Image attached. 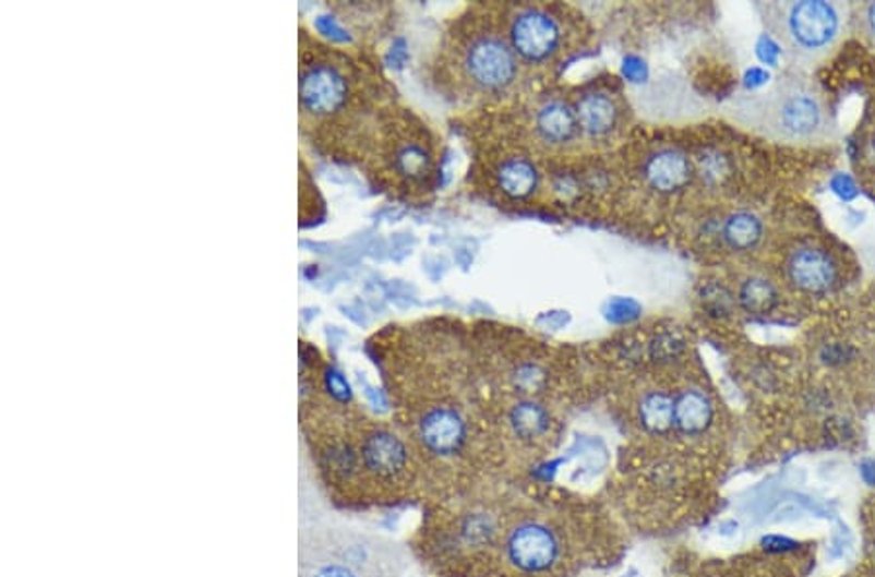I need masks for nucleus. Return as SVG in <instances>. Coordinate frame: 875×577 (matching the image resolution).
<instances>
[{"instance_id": "nucleus-14", "label": "nucleus", "mask_w": 875, "mask_h": 577, "mask_svg": "<svg viewBox=\"0 0 875 577\" xmlns=\"http://www.w3.org/2000/svg\"><path fill=\"white\" fill-rule=\"evenodd\" d=\"M499 185L510 199H527L536 193L539 171L526 158H510L499 169Z\"/></svg>"}, {"instance_id": "nucleus-8", "label": "nucleus", "mask_w": 875, "mask_h": 577, "mask_svg": "<svg viewBox=\"0 0 875 577\" xmlns=\"http://www.w3.org/2000/svg\"><path fill=\"white\" fill-rule=\"evenodd\" d=\"M788 278L805 293H825L837 285V265L823 249L798 248L788 257Z\"/></svg>"}, {"instance_id": "nucleus-24", "label": "nucleus", "mask_w": 875, "mask_h": 577, "mask_svg": "<svg viewBox=\"0 0 875 577\" xmlns=\"http://www.w3.org/2000/svg\"><path fill=\"white\" fill-rule=\"evenodd\" d=\"M623 72H625L626 79H631L633 82H640L644 76V62L640 59H635V57H628V59H625V64H623Z\"/></svg>"}, {"instance_id": "nucleus-6", "label": "nucleus", "mask_w": 875, "mask_h": 577, "mask_svg": "<svg viewBox=\"0 0 875 577\" xmlns=\"http://www.w3.org/2000/svg\"><path fill=\"white\" fill-rule=\"evenodd\" d=\"M415 440L430 457L446 459L456 455L465 444L467 428L456 409L446 405H432L415 420Z\"/></svg>"}, {"instance_id": "nucleus-10", "label": "nucleus", "mask_w": 875, "mask_h": 577, "mask_svg": "<svg viewBox=\"0 0 875 577\" xmlns=\"http://www.w3.org/2000/svg\"><path fill=\"white\" fill-rule=\"evenodd\" d=\"M673 418L679 434L687 437L705 434L715 420L712 400L700 389L695 387L685 389L679 393L678 397H673Z\"/></svg>"}, {"instance_id": "nucleus-2", "label": "nucleus", "mask_w": 875, "mask_h": 577, "mask_svg": "<svg viewBox=\"0 0 875 577\" xmlns=\"http://www.w3.org/2000/svg\"><path fill=\"white\" fill-rule=\"evenodd\" d=\"M735 119L778 143H827L837 129L819 88L795 74L780 76L770 88L738 104Z\"/></svg>"}, {"instance_id": "nucleus-16", "label": "nucleus", "mask_w": 875, "mask_h": 577, "mask_svg": "<svg viewBox=\"0 0 875 577\" xmlns=\"http://www.w3.org/2000/svg\"><path fill=\"white\" fill-rule=\"evenodd\" d=\"M722 238L733 251H750L763 238V223L755 214H730L722 226Z\"/></svg>"}, {"instance_id": "nucleus-3", "label": "nucleus", "mask_w": 875, "mask_h": 577, "mask_svg": "<svg viewBox=\"0 0 875 577\" xmlns=\"http://www.w3.org/2000/svg\"><path fill=\"white\" fill-rule=\"evenodd\" d=\"M760 20L790 61L817 64L837 49L847 34L852 10L842 2L792 0L760 2Z\"/></svg>"}, {"instance_id": "nucleus-21", "label": "nucleus", "mask_w": 875, "mask_h": 577, "mask_svg": "<svg viewBox=\"0 0 875 577\" xmlns=\"http://www.w3.org/2000/svg\"><path fill=\"white\" fill-rule=\"evenodd\" d=\"M854 16V24H856L860 34L866 37L870 44L875 45V2H866L856 10Z\"/></svg>"}, {"instance_id": "nucleus-4", "label": "nucleus", "mask_w": 875, "mask_h": 577, "mask_svg": "<svg viewBox=\"0 0 875 577\" xmlns=\"http://www.w3.org/2000/svg\"><path fill=\"white\" fill-rule=\"evenodd\" d=\"M465 69L482 89L508 88L518 74V55L499 37L482 36L467 47Z\"/></svg>"}, {"instance_id": "nucleus-9", "label": "nucleus", "mask_w": 875, "mask_h": 577, "mask_svg": "<svg viewBox=\"0 0 875 577\" xmlns=\"http://www.w3.org/2000/svg\"><path fill=\"white\" fill-rule=\"evenodd\" d=\"M693 166L683 152L673 148L654 152L644 164V179L660 193H673L688 185Z\"/></svg>"}, {"instance_id": "nucleus-19", "label": "nucleus", "mask_w": 875, "mask_h": 577, "mask_svg": "<svg viewBox=\"0 0 875 577\" xmlns=\"http://www.w3.org/2000/svg\"><path fill=\"white\" fill-rule=\"evenodd\" d=\"M640 315V308L635 300H626V298H615L608 303L606 310V317L611 323H628V321L636 320Z\"/></svg>"}, {"instance_id": "nucleus-17", "label": "nucleus", "mask_w": 875, "mask_h": 577, "mask_svg": "<svg viewBox=\"0 0 875 577\" xmlns=\"http://www.w3.org/2000/svg\"><path fill=\"white\" fill-rule=\"evenodd\" d=\"M738 302L751 315H767L778 305L777 288L763 276H750L740 286Z\"/></svg>"}, {"instance_id": "nucleus-11", "label": "nucleus", "mask_w": 875, "mask_h": 577, "mask_svg": "<svg viewBox=\"0 0 875 577\" xmlns=\"http://www.w3.org/2000/svg\"><path fill=\"white\" fill-rule=\"evenodd\" d=\"M536 127L539 136L551 144L571 143L580 131L576 109H572L561 99L547 101L546 106L537 111Z\"/></svg>"}, {"instance_id": "nucleus-12", "label": "nucleus", "mask_w": 875, "mask_h": 577, "mask_svg": "<svg viewBox=\"0 0 875 577\" xmlns=\"http://www.w3.org/2000/svg\"><path fill=\"white\" fill-rule=\"evenodd\" d=\"M576 117L582 131L590 136H606L616 124V106L608 94L594 92L578 101Z\"/></svg>"}, {"instance_id": "nucleus-5", "label": "nucleus", "mask_w": 875, "mask_h": 577, "mask_svg": "<svg viewBox=\"0 0 875 577\" xmlns=\"http://www.w3.org/2000/svg\"><path fill=\"white\" fill-rule=\"evenodd\" d=\"M506 558L524 574H543L561 554V544L554 531L539 521L519 524L506 537Z\"/></svg>"}, {"instance_id": "nucleus-23", "label": "nucleus", "mask_w": 875, "mask_h": 577, "mask_svg": "<svg viewBox=\"0 0 875 577\" xmlns=\"http://www.w3.org/2000/svg\"><path fill=\"white\" fill-rule=\"evenodd\" d=\"M765 549L775 552H790L800 549V542L792 541L788 537H768L765 541Z\"/></svg>"}, {"instance_id": "nucleus-26", "label": "nucleus", "mask_w": 875, "mask_h": 577, "mask_svg": "<svg viewBox=\"0 0 875 577\" xmlns=\"http://www.w3.org/2000/svg\"><path fill=\"white\" fill-rule=\"evenodd\" d=\"M389 57H392V62H395V67H403V62H405V57H407V53H405V45H403V41H397V45H395V47H392V53H389Z\"/></svg>"}, {"instance_id": "nucleus-13", "label": "nucleus", "mask_w": 875, "mask_h": 577, "mask_svg": "<svg viewBox=\"0 0 875 577\" xmlns=\"http://www.w3.org/2000/svg\"><path fill=\"white\" fill-rule=\"evenodd\" d=\"M638 420L648 434H670L675 430L673 397L663 392L646 393L638 402Z\"/></svg>"}, {"instance_id": "nucleus-7", "label": "nucleus", "mask_w": 875, "mask_h": 577, "mask_svg": "<svg viewBox=\"0 0 875 577\" xmlns=\"http://www.w3.org/2000/svg\"><path fill=\"white\" fill-rule=\"evenodd\" d=\"M561 45V27L547 12H519L510 27V47L527 62H546Z\"/></svg>"}, {"instance_id": "nucleus-1", "label": "nucleus", "mask_w": 875, "mask_h": 577, "mask_svg": "<svg viewBox=\"0 0 875 577\" xmlns=\"http://www.w3.org/2000/svg\"><path fill=\"white\" fill-rule=\"evenodd\" d=\"M298 577H412V560L384 534L312 519L298 533Z\"/></svg>"}, {"instance_id": "nucleus-22", "label": "nucleus", "mask_w": 875, "mask_h": 577, "mask_svg": "<svg viewBox=\"0 0 875 577\" xmlns=\"http://www.w3.org/2000/svg\"><path fill=\"white\" fill-rule=\"evenodd\" d=\"M315 29H317L323 37L331 39V41H340V44L350 41L349 34L339 26V22L333 19V16H317V19H315Z\"/></svg>"}, {"instance_id": "nucleus-20", "label": "nucleus", "mask_w": 875, "mask_h": 577, "mask_svg": "<svg viewBox=\"0 0 875 577\" xmlns=\"http://www.w3.org/2000/svg\"><path fill=\"white\" fill-rule=\"evenodd\" d=\"M681 350H683L681 340L671 337V335H661V337L654 338L652 345H650V354H652L656 362H658V360H660V362H668L671 358H675Z\"/></svg>"}, {"instance_id": "nucleus-15", "label": "nucleus", "mask_w": 875, "mask_h": 577, "mask_svg": "<svg viewBox=\"0 0 875 577\" xmlns=\"http://www.w3.org/2000/svg\"><path fill=\"white\" fill-rule=\"evenodd\" d=\"M432 154L420 143H401L394 152V169L409 183H422L432 173Z\"/></svg>"}, {"instance_id": "nucleus-25", "label": "nucleus", "mask_w": 875, "mask_h": 577, "mask_svg": "<svg viewBox=\"0 0 875 577\" xmlns=\"http://www.w3.org/2000/svg\"><path fill=\"white\" fill-rule=\"evenodd\" d=\"M860 474L866 480V484L875 486V461H864L860 465Z\"/></svg>"}, {"instance_id": "nucleus-18", "label": "nucleus", "mask_w": 875, "mask_h": 577, "mask_svg": "<svg viewBox=\"0 0 875 577\" xmlns=\"http://www.w3.org/2000/svg\"><path fill=\"white\" fill-rule=\"evenodd\" d=\"M510 420H512V426L516 430V434L526 440L543 434L549 428V414L546 409L531 400L519 402L518 407L512 410Z\"/></svg>"}]
</instances>
